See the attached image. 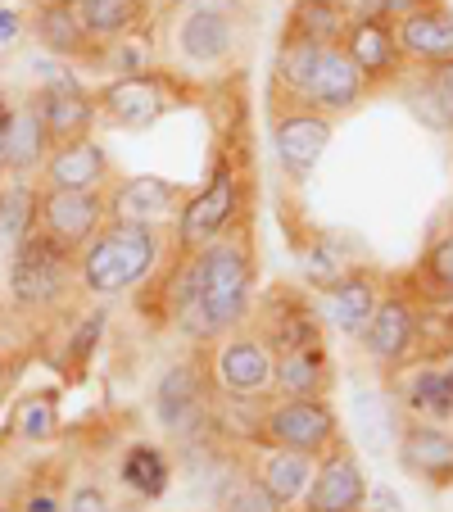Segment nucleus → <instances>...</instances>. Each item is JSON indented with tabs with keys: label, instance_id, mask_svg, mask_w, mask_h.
Returning <instances> with one entry per match:
<instances>
[{
	"label": "nucleus",
	"instance_id": "5",
	"mask_svg": "<svg viewBox=\"0 0 453 512\" xmlns=\"http://www.w3.org/2000/svg\"><path fill=\"white\" fill-rule=\"evenodd\" d=\"M173 55L191 68H222L241 50V5L236 0H186L173 19Z\"/></svg>",
	"mask_w": 453,
	"mask_h": 512
},
{
	"label": "nucleus",
	"instance_id": "45",
	"mask_svg": "<svg viewBox=\"0 0 453 512\" xmlns=\"http://www.w3.org/2000/svg\"><path fill=\"white\" fill-rule=\"evenodd\" d=\"M14 105H19V100H10V91H0V132H5V123H10Z\"/></svg>",
	"mask_w": 453,
	"mask_h": 512
},
{
	"label": "nucleus",
	"instance_id": "3",
	"mask_svg": "<svg viewBox=\"0 0 453 512\" xmlns=\"http://www.w3.org/2000/svg\"><path fill=\"white\" fill-rule=\"evenodd\" d=\"M78 254H68L46 232L23 236L10 250V304L19 313H55L73 300Z\"/></svg>",
	"mask_w": 453,
	"mask_h": 512
},
{
	"label": "nucleus",
	"instance_id": "42",
	"mask_svg": "<svg viewBox=\"0 0 453 512\" xmlns=\"http://www.w3.org/2000/svg\"><path fill=\"white\" fill-rule=\"evenodd\" d=\"M23 37V14L19 10H0V46H14Z\"/></svg>",
	"mask_w": 453,
	"mask_h": 512
},
{
	"label": "nucleus",
	"instance_id": "10",
	"mask_svg": "<svg viewBox=\"0 0 453 512\" xmlns=\"http://www.w3.org/2000/svg\"><path fill=\"white\" fill-rule=\"evenodd\" d=\"M417 331H422V309L408 290H381L372 322L358 331L363 354L376 368H408L417 358Z\"/></svg>",
	"mask_w": 453,
	"mask_h": 512
},
{
	"label": "nucleus",
	"instance_id": "31",
	"mask_svg": "<svg viewBox=\"0 0 453 512\" xmlns=\"http://www.w3.org/2000/svg\"><path fill=\"white\" fill-rule=\"evenodd\" d=\"M349 28V14L336 0H295L286 14V37L313 41V46H340Z\"/></svg>",
	"mask_w": 453,
	"mask_h": 512
},
{
	"label": "nucleus",
	"instance_id": "15",
	"mask_svg": "<svg viewBox=\"0 0 453 512\" xmlns=\"http://www.w3.org/2000/svg\"><path fill=\"white\" fill-rule=\"evenodd\" d=\"M109 218L118 223H173V213L182 209V186L168 182V177L141 173V177H123L118 186H109Z\"/></svg>",
	"mask_w": 453,
	"mask_h": 512
},
{
	"label": "nucleus",
	"instance_id": "11",
	"mask_svg": "<svg viewBox=\"0 0 453 512\" xmlns=\"http://www.w3.org/2000/svg\"><path fill=\"white\" fill-rule=\"evenodd\" d=\"M331 136H336L331 118L318 114V109H309V105H290L272 118V150H277V164L286 168L295 182H304V177L322 164Z\"/></svg>",
	"mask_w": 453,
	"mask_h": 512
},
{
	"label": "nucleus",
	"instance_id": "12",
	"mask_svg": "<svg viewBox=\"0 0 453 512\" xmlns=\"http://www.w3.org/2000/svg\"><path fill=\"white\" fill-rule=\"evenodd\" d=\"M32 100H37L41 118H46V132H50V141L55 145L78 141V136H91L96 132V123H100L96 91H91L82 78L64 73V68H55V73L41 82V91Z\"/></svg>",
	"mask_w": 453,
	"mask_h": 512
},
{
	"label": "nucleus",
	"instance_id": "19",
	"mask_svg": "<svg viewBox=\"0 0 453 512\" xmlns=\"http://www.w3.org/2000/svg\"><path fill=\"white\" fill-rule=\"evenodd\" d=\"M340 50L354 59V68L367 78V87H381V82L399 78V41H395V19H354L340 37Z\"/></svg>",
	"mask_w": 453,
	"mask_h": 512
},
{
	"label": "nucleus",
	"instance_id": "36",
	"mask_svg": "<svg viewBox=\"0 0 453 512\" xmlns=\"http://www.w3.org/2000/svg\"><path fill=\"white\" fill-rule=\"evenodd\" d=\"M105 327H109V309L100 304V309H91L87 318L73 327V336H68V345H64V368L68 372H82L96 358V349H100V340H105Z\"/></svg>",
	"mask_w": 453,
	"mask_h": 512
},
{
	"label": "nucleus",
	"instance_id": "23",
	"mask_svg": "<svg viewBox=\"0 0 453 512\" xmlns=\"http://www.w3.org/2000/svg\"><path fill=\"white\" fill-rule=\"evenodd\" d=\"M259 336L272 345V354L318 345L322 340V313H313L309 300L295 295V290H277V295L259 309Z\"/></svg>",
	"mask_w": 453,
	"mask_h": 512
},
{
	"label": "nucleus",
	"instance_id": "40",
	"mask_svg": "<svg viewBox=\"0 0 453 512\" xmlns=\"http://www.w3.org/2000/svg\"><path fill=\"white\" fill-rule=\"evenodd\" d=\"M14 512H64V494L50 490V485H37V481H32L28 490L19 494Z\"/></svg>",
	"mask_w": 453,
	"mask_h": 512
},
{
	"label": "nucleus",
	"instance_id": "21",
	"mask_svg": "<svg viewBox=\"0 0 453 512\" xmlns=\"http://www.w3.org/2000/svg\"><path fill=\"white\" fill-rule=\"evenodd\" d=\"M367 96V78L354 68V59L340 46H322L318 68H313V82L304 91V105L318 109V114H349L358 109V100Z\"/></svg>",
	"mask_w": 453,
	"mask_h": 512
},
{
	"label": "nucleus",
	"instance_id": "22",
	"mask_svg": "<svg viewBox=\"0 0 453 512\" xmlns=\"http://www.w3.org/2000/svg\"><path fill=\"white\" fill-rule=\"evenodd\" d=\"M395 41L399 55L413 59V64H444V59H453V10L449 5H422V10L399 14Z\"/></svg>",
	"mask_w": 453,
	"mask_h": 512
},
{
	"label": "nucleus",
	"instance_id": "29",
	"mask_svg": "<svg viewBox=\"0 0 453 512\" xmlns=\"http://www.w3.org/2000/svg\"><path fill=\"white\" fill-rule=\"evenodd\" d=\"M118 481H123L136 499L155 503V499H164L168 485H173V463H168V454L155 440H132L127 454L118 458Z\"/></svg>",
	"mask_w": 453,
	"mask_h": 512
},
{
	"label": "nucleus",
	"instance_id": "25",
	"mask_svg": "<svg viewBox=\"0 0 453 512\" xmlns=\"http://www.w3.org/2000/svg\"><path fill=\"white\" fill-rule=\"evenodd\" d=\"M408 417H426V422H453V368L449 363H422L399 381Z\"/></svg>",
	"mask_w": 453,
	"mask_h": 512
},
{
	"label": "nucleus",
	"instance_id": "32",
	"mask_svg": "<svg viewBox=\"0 0 453 512\" xmlns=\"http://www.w3.org/2000/svg\"><path fill=\"white\" fill-rule=\"evenodd\" d=\"M37 195L41 186L32 177H5L0 182V245H19L37 232Z\"/></svg>",
	"mask_w": 453,
	"mask_h": 512
},
{
	"label": "nucleus",
	"instance_id": "20",
	"mask_svg": "<svg viewBox=\"0 0 453 512\" xmlns=\"http://www.w3.org/2000/svg\"><path fill=\"white\" fill-rule=\"evenodd\" d=\"M376 304H381V277L376 272H340L331 286H322V322L336 327L340 336H358V331L372 322Z\"/></svg>",
	"mask_w": 453,
	"mask_h": 512
},
{
	"label": "nucleus",
	"instance_id": "30",
	"mask_svg": "<svg viewBox=\"0 0 453 512\" xmlns=\"http://www.w3.org/2000/svg\"><path fill=\"white\" fill-rule=\"evenodd\" d=\"M59 426H64V417H59L55 390H28V395L14 399L5 435L19 445H50V440H59Z\"/></svg>",
	"mask_w": 453,
	"mask_h": 512
},
{
	"label": "nucleus",
	"instance_id": "2",
	"mask_svg": "<svg viewBox=\"0 0 453 512\" xmlns=\"http://www.w3.org/2000/svg\"><path fill=\"white\" fill-rule=\"evenodd\" d=\"M164 250V227L109 218L96 232V241L78 254V286L91 300H118V295L155 277L159 263H164Z\"/></svg>",
	"mask_w": 453,
	"mask_h": 512
},
{
	"label": "nucleus",
	"instance_id": "26",
	"mask_svg": "<svg viewBox=\"0 0 453 512\" xmlns=\"http://www.w3.org/2000/svg\"><path fill=\"white\" fill-rule=\"evenodd\" d=\"M313 467H318V458H309V454H295V449H263V458L254 463L250 476L281 503V508H295L313 481Z\"/></svg>",
	"mask_w": 453,
	"mask_h": 512
},
{
	"label": "nucleus",
	"instance_id": "17",
	"mask_svg": "<svg viewBox=\"0 0 453 512\" xmlns=\"http://www.w3.org/2000/svg\"><path fill=\"white\" fill-rule=\"evenodd\" d=\"M32 37L46 55L55 59H73V64H87V59L100 55V46L91 41L87 23H82L78 5L73 0H37L32 5Z\"/></svg>",
	"mask_w": 453,
	"mask_h": 512
},
{
	"label": "nucleus",
	"instance_id": "38",
	"mask_svg": "<svg viewBox=\"0 0 453 512\" xmlns=\"http://www.w3.org/2000/svg\"><path fill=\"white\" fill-rule=\"evenodd\" d=\"M222 512H290V508H281V503L272 499L259 481H254V476H245V481L222 499Z\"/></svg>",
	"mask_w": 453,
	"mask_h": 512
},
{
	"label": "nucleus",
	"instance_id": "18",
	"mask_svg": "<svg viewBox=\"0 0 453 512\" xmlns=\"http://www.w3.org/2000/svg\"><path fill=\"white\" fill-rule=\"evenodd\" d=\"M37 177L41 186H59V191H109V155L96 136H78L55 145Z\"/></svg>",
	"mask_w": 453,
	"mask_h": 512
},
{
	"label": "nucleus",
	"instance_id": "24",
	"mask_svg": "<svg viewBox=\"0 0 453 512\" xmlns=\"http://www.w3.org/2000/svg\"><path fill=\"white\" fill-rule=\"evenodd\" d=\"M0 141H5V159H10V177H37L41 164H46V155L55 150V141H50L46 132V118H41L37 100H19L10 114V123H5V132H0Z\"/></svg>",
	"mask_w": 453,
	"mask_h": 512
},
{
	"label": "nucleus",
	"instance_id": "27",
	"mask_svg": "<svg viewBox=\"0 0 453 512\" xmlns=\"http://www.w3.org/2000/svg\"><path fill=\"white\" fill-rule=\"evenodd\" d=\"M272 390H277V395H327L331 390V354H327V345L318 340V345L277 354Z\"/></svg>",
	"mask_w": 453,
	"mask_h": 512
},
{
	"label": "nucleus",
	"instance_id": "6",
	"mask_svg": "<svg viewBox=\"0 0 453 512\" xmlns=\"http://www.w3.org/2000/svg\"><path fill=\"white\" fill-rule=\"evenodd\" d=\"M241 223V177H236L232 164H218L209 173V182L195 195H186L182 209L173 213V236L177 250L195 254L209 241H218L222 232H232Z\"/></svg>",
	"mask_w": 453,
	"mask_h": 512
},
{
	"label": "nucleus",
	"instance_id": "9",
	"mask_svg": "<svg viewBox=\"0 0 453 512\" xmlns=\"http://www.w3.org/2000/svg\"><path fill=\"white\" fill-rule=\"evenodd\" d=\"M109 223V195L105 191H59L41 186L37 195V227L68 254H82L96 232Z\"/></svg>",
	"mask_w": 453,
	"mask_h": 512
},
{
	"label": "nucleus",
	"instance_id": "44",
	"mask_svg": "<svg viewBox=\"0 0 453 512\" xmlns=\"http://www.w3.org/2000/svg\"><path fill=\"white\" fill-rule=\"evenodd\" d=\"M422 5H444V0H390V14H408V10H422Z\"/></svg>",
	"mask_w": 453,
	"mask_h": 512
},
{
	"label": "nucleus",
	"instance_id": "43",
	"mask_svg": "<svg viewBox=\"0 0 453 512\" xmlns=\"http://www.w3.org/2000/svg\"><path fill=\"white\" fill-rule=\"evenodd\" d=\"M14 368H19V363L10 358V349L0 345V399L10 395V386H14Z\"/></svg>",
	"mask_w": 453,
	"mask_h": 512
},
{
	"label": "nucleus",
	"instance_id": "7",
	"mask_svg": "<svg viewBox=\"0 0 453 512\" xmlns=\"http://www.w3.org/2000/svg\"><path fill=\"white\" fill-rule=\"evenodd\" d=\"M96 105L100 123L118 127V132H145L173 109V78L155 73V68L123 73V78H109L96 91Z\"/></svg>",
	"mask_w": 453,
	"mask_h": 512
},
{
	"label": "nucleus",
	"instance_id": "8",
	"mask_svg": "<svg viewBox=\"0 0 453 512\" xmlns=\"http://www.w3.org/2000/svg\"><path fill=\"white\" fill-rule=\"evenodd\" d=\"M272 368H277V354L259 331H227V336H218V345L209 354V381L222 386V395L232 399L268 395Z\"/></svg>",
	"mask_w": 453,
	"mask_h": 512
},
{
	"label": "nucleus",
	"instance_id": "28",
	"mask_svg": "<svg viewBox=\"0 0 453 512\" xmlns=\"http://www.w3.org/2000/svg\"><path fill=\"white\" fill-rule=\"evenodd\" d=\"M73 5L96 46H114L132 32H145L150 23V0H73Z\"/></svg>",
	"mask_w": 453,
	"mask_h": 512
},
{
	"label": "nucleus",
	"instance_id": "13",
	"mask_svg": "<svg viewBox=\"0 0 453 512\" xmlns=\"http://www.w3.org/2000/svg\"><path fill=\"white\" fill-rule=\"evenodd\" d=\"M367 499H372V490H367V476L358 467L354 449L336 440L313 467V481L299 499L304 503L299 512H363Z\"/></svg>",
	"mask_w": 453,
	"mask_h": 512
},
{
	"label": "nucleus",
	"instance_id": "46",
	"mask_svg": "<svg viewBox=\"0 0 453 512\" xmlns=\"http://www.w3.org/2000/svg\"><path fill=\"white\" fill-rule=\"evenodd\" d=\"M10 177V159H5V141H0V182Z\"/></svg>",
	"mask_w": 453,
	"mask_h": 512
},
{
	"label": "nucleus",
	"instance_id": "14",
	"mask_svg": "<svg viewBox=\"0 0 453 512\" xmlns=\"http://www.w3.org/2000/svg\"><path fill=\"white\" fill-rule=\"evenodd\" d=\"M204 417H209V372L195 358L173 363L155 381V422L168 435H195Z\"/></svg>",
	"mask_w": 453,
	"mask_h": 512
},
{
	"label": "nucleus",
	"instance_id": "1",
	"mask_svg": "<svg viewBox=\"0 0 453 512\" xmlns=\"http://www.w3.org/2000/svg\"><path fill=\"white\" fill-rule=\"evenodd\" d=\"M195 263V318H200V336L218 340L227 331H241L254 313V250L250 232L241 223L232 232H222L204 250L191 254Z\"/></svg>",
	"mask_w": 453,
	"mask_h": 512
},
{
	"label": "nucleus",
	"instance_id": "16",
	"mask_svg": "<svg viewBox=\"0 0 453 512\" xmlns=\"http://www.w3.org/2000/svg\"><path fill=\"white\" fill-rule=\"evenodd\" d=\"M399 467L417 481L431 485H453V426L449 422H426V417H413V422L399 431Z\"/></svg>",
	"mask_w": 453,
	"mask_h": 512
},
{
	"label": "nucleus",
	"instance_id": "48",
	"mask_svg": "<svg viewBox=\"0 0 453 512\" xmlns=\"http://www.w3.org/2000/svg\"><path fill=\"white\" fill-rule=\"evenodd\" d=\"M0 512H14V508H0Z\"/></svg>",
	"mask_w": 453,
	"mask_h": 512
},
{
	"label": "nucleus",
	"instance_id": "34",
	"mask_svg": "<svg viewBox=\"0 0 453 512\" xmlns=\"http://www.w3.org/2000/svg\"><path fill=\"white\" fill-rule=\"evenodd\" d=\"M408 100H413L417 114H422L431 127L453 132V59L422 68L417 87H408Z\"/></svg>",
	"mask_w": 453,
	"mask_h": 512
},
{
	"label": "nucleus",
	"instance_id": "41",
	"mask_svg": "<svg viewBox=\"0 0 453 512\" xmlns=\"http://www.w3.org/2000/svg\"><path fill=\"white\" fill-rule=\"evenodd\" d=\"M336 5L349 14V23L354 19H395V14H390V0H336Z\"/></svg>",
	"mask_w": 453,
	"mask_h": 512
},
{
	"label": "nucleus",
	"instance_id": "35",
	"mask_svg": "<svg viewBox=\"0 0 453 512\" xmlns=\"http://www.w3.org/2000/svg\"><path fill=\"white\" fill-rule=\"evenodd\" d=\"M417 286H422V295L431 304H449L453 309V227L426 245L422 263H417Z\"/></svg>",
	"mask_w": 453,
	"mask_h": 512
},
{
	"label": "nucleus",
	"instance_id": "4",
	"mask_svg": "<svg viewBox=\"0 0 453 512\" xmlns=\"http://www.w3.org/2000/svg\"><path fill=\"white\" fill-rule=\"evenodd\" d=\"M250 435L263 449H295L322 458L340 440V417L327 395H277L254 417Z\"/></svg>",
	"mask_w": 453,
	"mask_h": 512
},
{
	"label": "nucleus",
	"instance_id": "33",
	"mask_svg": "<svg viewBox=\"0 0 453 512\" xmlns=\"http://www.w3.org/2000/svg\"><path fill=\"white\" fill-rule=\"evenodd\" d=\"M322 46L313 41H299V37H281L277 59H272V87L281 96H290V105H304V91L313 82V68H318Z\"/></svg>",
	"mask_w": 453,
	"mask_h": 512
},
{
	"label": "nucleus",
	"instance_id": "37",
	"mask_svg": "<svg viewBox=\"0 0 453 512\" xmlns=\"http://www.w3.org/2000/svg\"><path fill=\"white\" fill-rule=\"evenodd\" d=\"M354 408H358V422H363V445L372 449V454H386L390 435H395V422H390V399L358 395Z\"/></svg>",
	"mask_w": 453,
	"mask_h": 512
},
{
	"label": "nucleus",
	"instance_id": "39",
	"mask_svg": "<svg viewBox=\"0 0 453 512\" xmlns=\"http://www.w3.org/2000/svg\"><path fill=\"white\" fill-rule=\"evenodd\" d=\"M64 512H114V499L96 481H82L64 494Z\"/></svg>",
	"mask_w": 453,
	"mask_h": 512
},
{
	"label": "nucleus",
	"instance_id": "47",
	"mask_svg": "<svg viewBox=\"0 0 453 512\" xmlns=\"http://www.w3.org/2000/svg\"><path fill=\"white\" fill-rule=\"evenodd\" d=\"M114 512H145V508H114Z\"/></svg>",
	"mask_w": 453,
	"mask_h": 512
}]
</instances>
